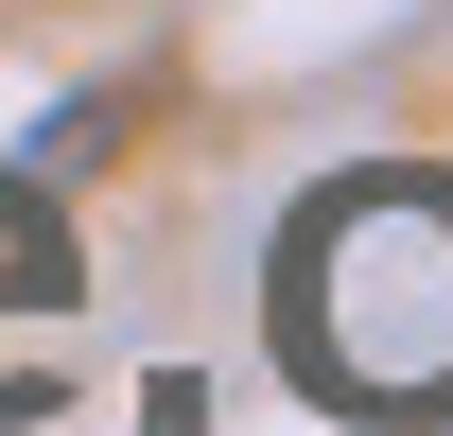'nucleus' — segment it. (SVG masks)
<instances>
[{
  "instance_id": "f257e3e1",
  "label": "nucleus",
  "mask_w": 453,
  "mask_h": 436,
  "mask_svg": "<svg viewBox=\"0 0 453 436\" xmlns=\"http://www.w3.org/2000/svg\"><path fill=\"white\" fill-rule=\"evenodd\" d=\"M262 331H280V367L314 384L332 419L436 436V419H453V175H436V158L332 175V192L280 227Z\"/></svg>"
},
{
  "instance_id": "f03ea898",
  "label": "nucleus",
  "mask_w": 453,
  "mask_h": 436,
  "mask_svg": "<svg viewBox=\"0 0 453 436\" xmlns=\"http://www.w3.org/2000/svg\"><path fill=\"white\" fill-rule=\"evenodd\" d=\"M70 315H88V245H70L53 175L0 158V436H35L70 401Z\"/></svg>"
}]
</instances>
